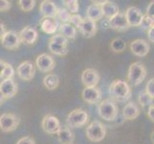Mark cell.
<instances>
[{
  "mask_svg": "<svg viewBox=\"0 0 154 144\" xmlns=\"http://www.w3.org/2000/svg\"><path fill=\"white\" fill-rule=\"evenodd\" d=\"M88 121V114L85 110L76 109L67 115L66 124L69 128H79L84 126Z\"/></svg>",
  "mask_w": 154,
  "mask_h": 144,
  "instance_id": "obj_5",
  "label": "cell"
},
{
  "mask_svg": "<svg viewBox=\"0 0 154 144\" xmlns=\"http://www.w3.org/2000/svg\"><path fill=\"white\" fill-rule=\"evenodd\" d=\"M125 46H126V44H125V40L120 38L114 39L110 43V47H111V49H112V51L117 52V53L123 52L125 49Z\"/></svg>",
  "mask_w": 154,
  "mask_h": 144,
  "instance_id": "obj_30",
  "label": "cell"
},
{
  "mask_svg": "<svg viewBox=\"0 0 154 144\" xmlns=\"http://www.w3.org/2000/svg\"><path fill=\"white\" fill-rule=\"evenodd\" d=\"M41 127L43 131L45 133L49 135H55L57 134L58 131L61 128L60 122L58 120L56 116L52 115V114H48L45 115L44 118L42 119L41 122Z\"/></svg>",
  "mask_w": 154,
  "mask_h": 144,
  "instance_id": "obj_8",
  "label": "cell"
},
{
  "mask_svg": "<svg viewBox=\"0 0 154 144\" xmlns=\"http://www.w3.org/2000/svg\"><path fill=\"white\" fill-rule=\"evenodd\" d=\"M63 3L70 13L76 14L79 12V2L77 0H66V1H63Z\"/></svg>",
  "mask_w": 154,
  "mask_h": 144,
  "instance_id": "obj_34",
  "label": "cell"
},
{
  "mask_svg": "<svg viewBox=\"0 0 154 144\" xmlns=\"http://www.w3.org/2000/svg\"><path fill=\"white\" fill-rule=\"evenodd\" d=\"M0 63H1V74H0L1 81H3V80H7V79H13V77L14 75V67L3 61L0 62Z\"/></svg>",
  "mask_w": 154,
  "mask_h": 144,
  "instance_id": "obj_26",
  "label": "cell"
},
{
  "mask_svg": "<svg viewBox=\"0 0 154 144\" xmlns=\"http://www.w3.org/2000/svg\"><path fill=\"white\" fill-rule=\"evenodd\" d=\"M57 135L58 140L62 144H72V142L75 139L74 133L68 126H61Z\"/></svg>",
  "mask_w": 154,
  "mask_h": 144,
  "instance_id": "obj_21",
  "label": "cell"
},
{
  "mask_svg": "<svg viewBox=\"0 0 154 144\" xmlns=\"http://www.w3.org/2000/svg\"><path fill=\"white\" fill-rule=\"evenodd\" d=\"M139 114H140L139 107L133 102L126 104L123 110V115L127 120H133L137 118L139 116Z\"/></svg>",
  "mask_w": 154,
  "mask_h": 144,
  "instance_id": "obj_24",
  "label": "cell"
},
{
  "mask_svg": "<svg viewBox=\"0 0 154 144\" xmlns=\"http://www.w3.org/2000/svg\"><path fill=\"white\" fill-rule=\"evenodd\" d=\"M35 65L42 72H50L55 68V60L47 53L40 54L35 60Z\"/></svg>",
  "mask_w": 154,
  "mask_h": 144,
  "instance_id": "obj_10",
  "label": "cell"
},
{
  "mask_svg": "<svg viewBox=\"0 0 154 144\" xmlns=\"http://www.w3.org/2000/svg\"><path fill=\"white\" fill-rule=\"evenodd\" d=\"M43 84L46 88L50 90H53L57 88L58 84H60V79L56 74H48L43 79Z\"/></svg>",
  "mask_w": 154,
  "mask_h": 144,
  "instance_id": "obj_27",
  "label": "cell"
},
{
  "mask_svg": "<svg viewBox=\"0 0 154 144\" xmlns=\"http://www.w3.org/2000/svg\"><path fill=\"white\" fill-rule=\"evenodd\" d=\"M0 27H1V36H3L7 31H5V25L2 22H1V24H0Z\"/></svg>",
  "mask_w": 154,
  "mask_h": 144,
  "instance_id": "obj_43",
  "label": "cell"
},
{
  "mask_svg": "<svg viewBox=\"0 0 154 144\" xmlns=\"http://www.w3.org/2000/svg\"><path fill=\"white\" fill-rule=\"evenodd\" d=\"M153 26H154V18L149 17V15H147V14H145L140 27L142 29L148 31L151 27H153Z\"/></svg>",
  "mask_w": 154,
  "mask_h": 144,
  "instance_id": "obj_33",
  "label": "cell"
},
{
  "mask_svg": "<svg viewBox=\"0 0 154 144\" xmlns=\"http://www.w3.org/2000/svg\"><path fill=\"white\" fill-rule=\"evenodd\" d=\"M71 17H72L71 13L69 12L66 8H60L58 9L57 18L60 21H62V23H69L70 22Z\"/></svg>",
  "mask_w": 154,
  "mask_h": 144,
  "instance_id": "obj_31",
  "label": "cell"
},
{
  "mask_svg": "<svg viewBox=\"0 0 154 144\" xmlns=\"http://www.w3.org/2000/svg\"><path fill=\"white\" fill-rule=\"evenodd\" d=\"M130 50L137 57H145L149 52V44L145 40H135L130 43Z\"/></svg>",
  "mask_w": 154,
  "mask_h": 144,
  "instance_id": "obj_16",
  "label": "cell"
},
{
  "mask_svg": "<svg viewBox=\"0 0 154 144\" xmlns=\"http://www.w3.org/2000/svg\"><path fill=\"white\" fill-rule=\"evenodd\" d=\"M125 14L130 26H133V27L141 26L143 18H144V14L141 13V11L137 7H129L125 11Z\"/></svg>",
  "mask_w": 154,
  "mask_h": 144,
  "instance_id": "obj_15",
  "label": "cell"
},
{
  "mask_svg": "<svg viewBox=\"0 0 154 144\" xmlns=\"http://www.w3.org/2000/svg\"><path fill=\"white\" fill-rule=\"evenodd\" d=\"M21 40L19 33L15 31H7L3 36H1V44L4 48L9 50H14L19 47Z\"/></svg>",
  "mask_w": 154,
  "mask_h": 144,
  "instance_id": "obj_7",
  "label": "cell"
},
{
  "mask_svg": "<svg viewBox=\"0 0 154 144\" xmlns=\"http://www.w3.org/2000/svg\"><path fill=\"white\" fill-rule=\"evenodd\" d=\"M51 42H54V43H57V44H60V45H62V46H66L67 43H68V40L67 38H65L64 36L61 35V34H57V35H54L50 39Z\"/></svg>",
  "mask_w": 154,
  "mask_h": 144,
  "instance_id": "obj_35",
  "label": "cell"
},
{
  "mask_svg": "<svg viewBox=\"0 0 154 144\" xmlns=\"http://www.w3.org/2000/svg\"><path fill=\"white\" fill-rule=\"evenodd\" d=\"M60 34L63 35L67 39L74 40L77 37V28L71 23H62L60 26Z\"/></svg>",
  "mask_w": 154,
  "mask_h": 144,
  "instance_id": "obj_25",
  "label": "cell"
},
{
  "mask_svg": "<svg viewBox=\"0 0 154 144\" xmlns=\"http://www.w3.org/2000/svg\"><path fill=\"white\" fill-rule=\"evenodd\" d=\"M93 2H95L102 7L103 15L105 18H107L108 20L114 18L115 15H117L120 13L118 6L114 2L111 1H93Z\"/></svg>",
  "mask_w": 154,
  "mask_h": 144,
  "instance_id": "obj_20",
  "label": "cell"
},
{
  "mask_svg": "<svg viewBox=\"0 0 154 144\" xmlns=\"http://www.w3.org/2000/svg\"><path fill=\"white\" fill-rule=\"evenodd\" d=\"M108 24L111 29H114L117 31H125L130 27L125 14L123 13H119L114 18L109 19Z\"/></svg>",
  "mask_w": 154,
  "mask_h": 144,
  "instance_id": "obj_14",
  "label": "cell"
},
{
  "mask_svg": "<svg viewBox=\"0 0 154 144\" xmlns=\"http://www.w3.org/2000/svg\"><path fill=\"white\" fill-rule=\"evenodd\" d=\"M109 94L117 102H125L130 98L131 88L125 81L114 80L109 87Z\"/></svg>",
  "mask_w": 154,
  "mask_h": 144,
  "instance_id": "obj_1",
  "label": "cell"
},
{
  "mask_svg": "<svg viewBox=\"0 0 154 144\" xmlns=\"http://www.w3.org/2000/svg\"><path fill=\"white\" fill-rule=\"evenodd\" d=\"M82 21H83V18L79 14H72L71 19H70V22H69V23H71L73 26H75L76 28H79V25L82 24Z\"/></svg>",
  "mask_w": 154,
  "mask_h": 144,
  "instance_id": "obj_36",
  "label": "cell"
},
{
  "mask_svg": "<svg viewBox=\"0 0 154 144\" xmlns=\"http://www.w3.org/2000/svg\"><path fill=\"white\" fill-rule=\"evenodd\" d=\"M35 3L36 2L35 0H19L18 1L20 9L24 12H30V11L33 10L35 6Z\"/></svg>",
  "mask_w": 154,
  "mask_h": 144,
  "instance_id": "obj_32",
  "label": "cell"
},
{
  "mask_svg": "<svg viewBox=\"0 0 154 144\" xmlns=\"http://www.w3.org/2000/svg\"><path fill=\"white\" fill-rule=\"evenodd\" d=\"M19 37L22 43L25 44H34L38 40V31L31 26H26L19 32Z\"/></svg>",
  "mask_w": 154,
  "mask_h": 144,
  "instance_id": "obj_19",
  "label": "cell"
},
{
  "mask_svg": "<svg viewBox=\"0 0 154 144\" xmlns=\"http://www.w3.org/2000/svg\"><path fill=\"white\" fill-rule=\"evenodd\" d=\"M17 144H35V142L34 140V138H32L31 136H24L21 137L17 142Z\"/></svg>",
  "mask_w": 154,
  "mask_h": 144,
  "instance_id": "obj_38",
  "label": "cell"
},
{
  "mask_svg": "<svg viewBox=\"0 0 154 144\" xmlns=\"http://www.w3.org/2000/svg\"><path fill=\"white\" fill-rule=\"evenodd\" d=\"M17 85L13 79H7L3 80L0 83V93L1 96L6 99V98H12L17 93Z\"/></svg>",
  "mask_w": 154,
  "mask_h": 144,
  "instance_id": "obj_11",
  "label": "cell"
},
{
  "mask_svg": "<svg viewBox=\"0 0 154 144\" xmlns=\"http://www.w3.org/2000/svg\"><path fill=\"white\" fill-rule=\"evenodd\" d=\"M146 77V69L140 62H135L129 66L127 79L132 86L140 85Z\"/></svg>",
  "mask_w": 154,
  "mask_h": 144,
  "instance_id": "obj_3",
  "label": "cell"
},
{
  "mask_svg": "<svg viewBox=\"0 0 154 144\" xmlns=\"http://www.w3.org/2000/svg\"><path fill=\"white\" fill-rule=\"evenodd\" d=\"M82 95L83 100L89 104H97L102 98V92L97 87H85Z\"/></svg>",
  "mask_w": 154,
  "mask_h": 144,
  "instance_id": "obj_12",
  "label": "cell"
},
{
  "mask_svg": "<svg viewBox=\"0 0 154 144\" xmlns=\"http://www.w3.org/2000/svg\"><path fill=\"white\" fill-rule=\"evenodd\" d=\"M19 125V118L12 113L3 114L0 116V129L4 133L13 132Z\"/></svg>",
  "mask_w": 154,
  "mask_h": 144,
  "instance_id": "obj_6",
  "label": "cell"
},
{
  "mask_svg": "<svg viewBox=\"0 0 154 144\" xmlns=\"http://www.w3.org/2000/svg\"><path fill=\"white\" fill-rule=\"evenodd\" d=\"M106 135L105 126L98 120L91 122L86 128V136L89 140L93 142L102 141Z\"/></svg>",
  "mask_w": 154,
  "mask_h": 144,
  "instance_id": "obj_4",
  "label": "cell"
},
{
  "mask_svg": "<svg viewBox=\"0 0 154 144\" xmlns=\"http://www.w3.org/2000/svg\"></svg>",
  "mask_w": 154,
  "mask_h": 144,
  "instance_id": "obj_45",
  "label": "cell"
},
{
  "mask_svg": "<svg viewBox=\"0 0 154 144\" xmlns=\"http://www.w3.org/2000/svg\"><path fill=\"white\" fill-rule=\"evenodd\" d=\"M35 73V66L30 61H25L21 62L17 66V75L21 80H24V81H31L34 78Z\"/></svg>",
  "mask_w": 154,
  "mask_h": 144,
  "instance_id": "obj_9",
  "label": "cell"
},
{
  "mask_svg": "<svg viewBox=\"0 0 154 144\" xmlns=\"http://www.w3.org/2000/svg\"><path fill=\"white\" fill-rule=\"evenodd\" d=\"M48 48L52 53H54V54L58 55V56H65L68 53V49L66 46H62V45L54 43V42H51V41H49V43H48Z\"/></svg>",
  "mask_w": 154,
  "mask_h": 144,
  "instance_id": "obj_28",
  "label": "cell"
},
{
  "mask_svg": "<svg viewBox=\"0 0 154 144\" xmlns=\"http://www.w3.org/2000/svg\"><path fill=\"white\" fill-rule=\"evenodd\" d=\"M153 100H154V98H152L146 91L141 92L139 94V97H138V101H139L142 108H146V107L149 108L150 106L153 105Z\"/></svg>",
  "mask_w": 154,
  "mask_h": 144,
  "instance_id": "obj_29",
  "label": "cell"
},
{
  "mask_svg": "<svg viewBox=\"0 0 154 144\" xmlns=\"http://www.w3.org/2000/svg\"><path fill=\"white\" fill-rule=\"evenodd\" d=\"M11 8V2L7 1V0H1L0 1V10L1 12H7Z\"/></svg>",
  "mask_w": 154,
  "mask_h": 144,
  "instance_id": "obj_39",
  "label": "cell"
},
{
  "mask_svg": "<svg viewBox=\"0 0 154 144\" xmlns=\"http://www.w3.org/2000/svg\"><path fill=\"white\" fill-rule=\"evenodd\" d=\"M147 115L154 122V105L150 106L149 108H148V110H147Z\"/></svg>",
  "mask_w": 154,
  "mask_h": 144,
  "instance_id": "obj_41",
  "label": "cell"
},
{
  "mask_svg": "<svg viewBox=\"0 0 154 144\" xmlns=\"http://www.w3.org/2000/svg\"><path fill=\"white\" fill-rule=\"evenodd\" d=\"M146 91L149 94L152 98H154V78L150 79L149 81L147 82L146 86Z\"/></svg>",
  "mask_w": 154,
  "mask_h": 144,
  "instance_id": "obj_37",
  "label": "cell"
},
{
  "mask_svg": "<svg viewBox=\"0 0 154 144\" xmlns=\"http://www.w3.org/2000/svg\"><path fill=\"white\" fill-rule=\"evenodd\" d=\"M82 81L85 87H96L100 81V74L94 68H87L82 74Z\"/></svg>",
  "mask_w": 154,
  "mask_h": 144,
  "instance_id": "obj_13",
  "label": "cell"
},
{
  "mask_svg": "<svg viewBox=\"0 0 154 144\" xmlns=\"http://www.w3.org/2000/svg\"><path fill=\"white\" fill-rule=\"evenodd\" d=\"M104 17L103 13V9L100 5L96 4L95 2H93V4L89 5L87 11H86V18L91 19L93 21H98L100 19H102Z\"/></svg>",
  "mask_w": 154,
  "mask_h": 144,
  "instance_id": "obj_22",
  "label": "cell"
},
{
  "mask_svg": "<svg viewBox=\"0 0 154 144\" xmlns=\"http://www.w3.org/2000/svg\"><path fill=\"white\" fill-rule=\"evenodd\" d=\"M57 5L50 0H44L40 3L39 12L43 15L44 18H56L57 14Z\"/></svg>",
  "mask_w": 154,
  "mask_h": 144,
  "instance_id": "obj_17",
  "label": "cell"
},
{
  "mask_svg": "<svg viewBox=\"0 0 154 144\" xmlns=\"http://www.w3.org/2000/svg\"><path fill=\"white\" fill-rule=\"evenodd\" d=\"M40 27L44 33L53 35L58 29V22L55 18H42L40 21Z\"/></svg>",
  "mask_w": 154,
  "mask_h": 144,
  "instance_id": "obj_23",
  "label": "cell"
},
{
  "mask_svg": "<svg viewBox=\"0 0 154 144\" xmlns=\"http://www.w3.org/2000/svg\"><path fill=\"white\" fill-rule=\"evenodd\" d=\"M147 38L151 42H154V26L147 31Z\"/></svg>",
  "mask_w": 154,
  "mask_h": 144,
  "instance_id": "obj_42",
  "label": "cell"
},
{
  "mask_svg": "<svg viewBox=\"0 0 154 144\" xmlns=\"http://www.w3.org/2000/svg\"><path fill=\"white\" fill-rule=\"evenodd\" d=\"M78 29L82 34L83 37H85V38H92V37L96 35L98 27L95 21L85 18H83V21Z\"/></svg>",
  "mask_w": 154,
  "mask_h": 144,
  "instance_id": "obj_18",
  "label": "cell"
},
{
  "mask_svg": "<svg viewBox=\"0 0 154 144\" xmlns=\"http://www.w3.org/2000/svg\"><path fill=\"white\" fill-rule=\"evenodd\" d=\"M98 114L103 119L106 121H113L118 115V107L114 101L105 99L99 104Z\"/></svg>",
  "mask_w": 154,
  "mask_h": 144,
  "instance_id": "obj_2",
  "label": "cell"
},
{
  "mask_svg": "<svg viewBox=\"0 0 154 144\" xmlns=\"http://www.w3.org/2000/svg\"><path fill=\"white\" fill-rule=\"evenodd\" d=\"M151 139H152V141L154 142V131L152 132V135H151Z\"/></svg>",
  "mask_w": 154,
  "mask_h": 144,
  "instance_id": "obj_44",
  "label": "cell"
},
{
  "mask_svg": "<svg viewBox=\"0 0 154 144\" xmlns=\"http://www.w3.org/2000/svg\"><path fill=\"white\" fill-rule=\"evenodd\" d=\"M146 14L151 18H154V0L151 1L146 8Z\"/></svg>",
  "mask_w": 154,
  "mask_h": 144,
  "instance_id": "obj_40",
  "label": "cell"
}]
</instances>
